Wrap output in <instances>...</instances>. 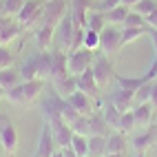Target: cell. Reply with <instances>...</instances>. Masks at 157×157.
<instances>
[{
    "label": "cell",
    "instance_id": "34",
    "mask_svg": "<svg viewBox=\"0 0 157 157\" xmlns=\"http://www.w3.org/2000/svg\"><path fill=\"white\" fill-rule=\"evenodd\" d=\"M151 91H153V82H144V84L135 91V104L151 102Z\"/></svg>",
    "mask_w": 157,
    "mask_h": 157
},
{
    "label": "cell",
    "instance_id": "29",
    "mask_svg": "<svg viewBox=\"0 0 157 157\" xmlns=\"http://www.w3.org/2000/svg\"><path fill=\"white\" fill-rule=\"evenodd\" d=\"M71 148L75 151L78 157H89V135H78V133H73Z\"/></svg>",
    "mask_w": 157,
    "mask_h": 157
},
{
    "label": "cell",
    "instance_id": "8",
    "mask_svg": "<svg viewBox=\"0 0 157 157\" xmlns=\"http://www.w3.org/2000/svg\"><path fill=\"white\" fill-rule=\"evenodd\" d=\"M93 56H95V51H91L86 47H82L78 51H71L69 53V73L71 75H80V73H84L86 69H91Z\"/></svg>",
    "mask_w": 157,
    "mask_h": 157
},
{
    "label": "cell",
    "instance_id": "36",
    "mask_svg": "<svg viewBox=\"0 0 157 157\" xmlns=\"http://www.w3.org/2000/svg\"><path fill=\"white\" fill-rule=\"evenodd\" d=\"M155 9H157V2H155V0H140V2L133 7V11H137V13H142V16L146 18V16H151Z\"/></svg>",
    "mask_w": 157,
    "mask_h": 157
},
{
    "label": "cell",
    "instance_id": "17",
    "mask_svg": "<svg viewBox=\"0 0 157 157\" xmlns=\"http://www.w3.org/2000/svg\"><path fill=\"white\" fill-rule=\"evenodd\" d=\"M69 75V53L67 51H51V80Z\"/></svg>",
    "mask_w": 157,
    "mask_h": 157
},
{
    "label": "cell",
    "instance_id": "12",
    "mask_svg": "<svg viewBox=\"0 0 157 157\" xmlns=\"http://www.w3.org/2000/svg\"><path fill=\"white\" fill-rule=\"evenodd\" d=\"M75 82H78V91L82 93H86L89 98H93L98 102V106H100V86H98V82H95V75H93V69H86L84 73H80V75H75Z\"/></svg>",
    "mask_w": 157,
    "mask_h": 157
},
{
    "label": "cell",
    "instance_id": "44",
    "mask_svg": "<svg viewBox=\"0 0 157 157\" xmlns=\"http://www.w3.org/2000/svg\"><path fill=\"white\" fill-rule=\"evenodd\" d=\"M148 36H151V40H153V44H155V53H157V29L148 27Z\"/></svg>",
    "mask_w": 157,
    "mask_h": 157
},
{
    "label": "cell",
    "instance_id": "26",
    "mask_svg": "<svg viewBox=\"0 0 157 157\" xmlns=\"http://www.w3.org/2000/svg\"><path fill=\"white\" fill-rule=\"evenodd\" d=\"M106 16H104V11H100V9H91L89 16H86V29H93V31H100L106 27Z\"/></svg>",
    "mask_w": 157,
    "mask_h": 157
},
{
    "label": "cell",
    "instance_id": "10",
    "mask_svg": "<svg viewBox=\"0 0 157 157\" xmlns=\"http://www.w3.org/2000/svg\"><path fill=\"white\" fill-rule=\"evenodd\" d=\"M51 131H53V140L58 144V148H67V146H71V140H73V128L71 124H67L62 117L58 120H51Z\"/></svg>",
    "mask_w": 157,
    "mask_h": 157
},
{
    "label": "cell",
    "instance_id": "50",
    "mask_svg": "<svg viewBox=\"0 0 157 157\" xmlns=\"http://www.w3.org/2000/svg\"><path fill=\"white\" fill-rule=\"evenodd\" d=\"M135 157H144V153H135Z\"/></svg>",
    "mask_w": 157,
    "mask_h": 157
},
{
    "label": "cell",
    "instance_id": "4",
    "mask_svg": "<svg viewBox=\"0 0 157 157\" xmlns=\"http://www.w3.org/2000/svg\"><path fill=\"white\" fill-rule=\"evenodd\" d=\"M93 75H95V82H98V86L104 89V86H109L111 84V80H115V69H113V62L106 53H102V51H95V56H93Z\"/></svg>",
    "mask_w": 157,
    "mask_h": 157
},
{
    "label": "cell",
    "instance_id": "42",
    "mask_svg": "<svg viewBox=\"0 0 157 157\" xmlns=\"http://www.w3.org/2000/svg\"><path fill=\"white\" fill-rule=\"evenodd\" d=\"M146 22H148V27H153V29H157V9L151 13V16H146Z\"/></svg>",
    "mask_w": 157,
    "mask_h": 157
},
{
    "label": "cell",
    "instance_id": "27",
    "mask_svg": "<svg viewBox=\"0 0 157 157\" xmlns=\"http://www.w3.org/2000/svg\"><path fill=\"white\" fill-rule=\"evenodd\" d=\"M128 11H131V7H126V5H120V7H115V9H111V11H106L104 16H106V22L109 25H124V20H126V16H128Z\"/></svg>",
    "mask_w": 157,
    "mask_h": 157
},
{
    "label": "cell",
    "instance_id": "3",
    "mask_svg": "<svg viewBox=\"0 0 157 157\" xmlns=\"http://www.w3.org/2000/svg\"><path fill=\"white\" fill-rule=\"evenodd\" d=\"M22 80H51V53L38 51L20 67Z\"/></svg>",
    "mask_w": 157,
    "mask_h": 157
},
{
    "label": "cell",
    "instance_id": "51",
    "mask_svg": "<svg viewBox=\"0 0 157 157\" xmlns=\"http://www.w3.org/2000/svg\"><path fill=\"white\" fill-rule=\"evenodd\" d=\"M33 157H38V153H36V155H33Z\"/></svg>",
    "mask_w": 157,
    "mask_h": 157
},
{
    "label": "cell",
    "instance_id": "41",
    "mask_svg": "<svg viewBox=\"0 0 157 157\" xmlns=\"http://www.w3.org/2000/svg\"><path fill=\"white\" fill-rule=\"evenodd\" d=\"M142 80H144V82H153V80H157V56H155V60H153L151 69L142 75Z\"/></svg>",
    "mask_w": 157,
    "mask_h": 157
},
{
    "label": "cell",
    "instance_id": "14",
    "mask_svg": "<svg viewBox=\"0 0 157 157\" xmlns=\"http://www.w3.org/2000/svg\"><path fill=\"white\" fill-rule=\"evenodd\" d=\"M91 9H95V2H93V0H71L69 13H71L73 22H75L78 27L86 29V16H89Z\"/></svg>",
    "mask_w": 157,
    "mask_h": 157
},
{
    "label": "cell",
    "instance_id": "1",
    "mask_svg": "<svg viewBox=\"0 0 157 157\" xmlns=\"http://www.w3.org/2000/svg\"><path fill=\"white\" fill-rule=\"evenodd\" d=\"M42 113H44V120L47 122L62 117L67 124H73V122L80 117V113L67 102V98L58 95L56 91H51L47 98H42Z\"/></svg>",
    "mask_w": 157,
    "mask_h": 157
},
{
    "label": "cell",
    "instance_id": "7",
    "mask_svg": "<svg viewBox=\"0 0 157 157\" xmlns=\"http://www.w3.org/2000/svg\"><path fill=\"white\" fill-rule=\"evenodd\" d=\"M0 144L7 151V155L18 153V131L13 126V122L2 113H0Z\"/></svg>",
    "mask_w": 157,
    "mask_h": 157
},
{
    "label": "cell",
    "instance_id": "45",
    "mask_svg": "<svg viewBox=\"0 0 157 157\" xmlns=\"http://www.w3.org/2000/svg\"><path fill=\"white\" fill-rule=\"evenodd\" d=\"M62 155H64V157H78V155H75V151H73L71 146H67V148H62Z\"/></svg>",
    "mask_w": 157,
    "mask_h": 157
},
{
    "label": "cell",
    "instance_id": "20",
    "mask_svg": "<svg viewBox=\"0 0 157 157\" xmlns=\"http://www.w3.org/2000/svg\"><path fill=\"white\" fill-rule=\"evenodd\" d=\"M111 126H109V122L104 120V115H102V111H93L91 115H89V133L91 135H111Z\"/></svg>",
    "mask_w": 157,
    "mask_h": 157
},
{
    "label": "cell",
    "instance_id": "5",
    "mask_svg": "<svg viewBox=\"0 0 157 157\" xmlns=\"http://www.w3.org/2000/svg\"><path fill=\"white\" fill-rule=\"evenodd\" d=\"M122 47V27L120 25H106L100 31V51L106 53L109 58L120 53Z\"/></svg>",
    "mask_w": 157,
    "mask_h": 157
},
{
    "label": "cell",
    "instance_id": "21",
    "mask_svg": "<svg viewBox=\"0 0 157 157\" xmlns=\"http://www.w3.org/2000/svg\"><path fill=\"white\" fill-rule=\"evenodd\" d=\"M128 151V137H126V133H122V131H111V135L106 137V153H124L126 155Z\"/></svg>",
    "mask_w": 157,
    "mask_h": 157
},
{
    "label": "cell",
    "instance_id": "11",
    "mask_svg": "<svg viewBox=\"0 0 157 157\" xmlns=\"http://www.w3.org/2000/svg\"><path fill=\"white\" fill-rule=\"evenodd\" d=\"M67 102H69L71 106H73V109H75V111L80 113V115H91L93 111L98 109V102L93 100V98H89L86 93L78 91V89H75V91H73L71 95L67 98Z\"/></svg>",
    "mask_w": 157,
    "mask_h": 157
},
{
    "label": "cell",
    "instance_id": "35",
    "mask_svg": "<svg viewBox=\"0 0 157 157\" xmlns=\"http://www.w3.org/2000/svg\"><path fill=\"white\" fill-rule=\"evenodd\" d=\"M84 47L91 49V51H100V33L93 29H86L84 33Z\"/></svg>",
    "mask_w": 157,
    "mask_h": 157
},
{
    "label": "cell",
    "instance_id": "46",
    "mask_svg": "<svg viewBox=\"0 0 157 157\" xmlns=\"http://www.w3.org/2000/svg\"><path fill=\"white\" fill-rule=\"evenodd\" d=\"M137 2H140V0H122V5H126V7H131V9L137 5Z\"/></svg>",
    "mask_w": 157,
    "mask_h": 157
},
{
    "label": "cell",
    "instance_id": "40",
    "mask_svg": "<svg viewBox=\"0 0 157 157\" xmlns=\"http://www.w3.org/2000/svg\"><path fill=\"white\" fill-rule=\"evenodd\" d=\"M122 5V0H100V2L95 5V9H100V11H111V9H115V7H120Z\"/></svg>",
    "mask_w": 157,
    "mask_h": 157
},
{
    "label": "cell",
    "instance_id": "16",
    "mask_svg": "<svg viewBox=\"0 0 157 157\" xmlns=\"http://www.w3.org/2000/svg\"><path fill=\"white\" fill-rule=\"evenodd\" d=\"M109 102L113 104L117 111H131L133 109V104H135V93L133 91H126V89H120V86H115L111 93H109Z\"/></svg>",
    "mask_w": 157,
    "mask_h": 157
},
{
    "label": "cell",
    "instance_id": "49",
    "mask_svg": "<svg viewBox=\"0 0 157 157\" xmlns=\"http://www.w3.org/2000/svg\"><path fill=\"white\" fill-rule=\"evenodd\" d=\"M2 98H7V91H5L2 86H0V100H2Z\"/></svg>",
    "mask_w": 157,
    "mask_h": 157
},
{
    "label": "cell",
    "instance_id": "22",
    "mask_svg": "<svg viewBox=\"0 0 157 157\" xmlns=\"http://www.w3.org/2000/svg\"><path fill=\"white\" fill-rule=\"evenodd\" d=\"M36 42L40 47V51H49L51 44L56 42V27L51 25H42L36 29Z\"/></svg>",
    "mask_w": 157,
    "mask_h": 157
},
{
    "label": "cell",
    "instance_id": "37",
    "mask_svg": "<svg viewBox=\"0 0 157 157\" xmlns=\"http://www.w3.org/2000/svg\"><path fill=\"white\" fill-rule=\"evenodd\" d=\"M71 128H73V133H78V135H91L89 133V115H80V117L71 124Z\"/></svg>",
    "mask_w": 157,
    "mask_h": 157
},
{
    "label": "cell",
    "instance_id": "28",
    "mask_svg": "<svg viewBox=\"0 0 157 157\" xmlns=\"http://www.w3.org/2000/svg\"><path fill=\"white\" fill-rule=\"evenodd\" d=\"M102 115H104V120L109 122V126L117 131V126H120V117H122V111H117V109H115L113 104L106 100V104L102 106Z\"/></svg>",
    "mask_w": 157,
    "mask_h": 157
},
{
    "label": "cell",
    "instance_id": "13",
    "mask_svg": "<svg viewBox=\"0 0 157 157\" xmlns=\"http://www.w3.org/2000/svg\"><path fill=\"white\" fill-rule=\"evenodd\" d=\"M22 25L13 22L9 16H0V44H9V42H13L16 38H20V33H22Z\"/></svg>",
    "mask_w": 157,
    "mask_h": 157
},
{
    "label": "cell",
    "instance_id": "18",
    "mask_svg": "<svg viewBox=\"0 0 157 157\" xmlns=\"http://www.w3.org/2000/svg\"><path fill=\"white\" fill-rule=\"evenodd\" d=\"M155 142H157V124H151V126H146L144 133L135 135V137L131 140L135 153H146V151H148V146H153Z\"/></svg>",
    "mask_w": 157,
    "mask_h": 157
},
{
    "label": "cell",
    "instance_id": "6",
    "mask_svg": "<svg viewBox=\"0 0 157 157\" xmlns=\"http://www.w3.org/2000/svg\"><path fill=\"white\" fill-rule=\"evenodd\" d=\"M69 13V0H49L44 2L42 9V18H40V27L42 25H51V27H58L60 20Z\"/></svg>",
    "mask_w": 157,
    "mask_h": 157
},
{
    "label": "cell",
    "instance_id": "24",
    "mask_svg": "<svg viewBox=\"0 0 157 157\" xmlns=\"http://www.w3.org/2000/svg\"><path fill=\"white\" fill-rule=\"evenodd\" d=\"M78 89V82H75V75H64V78H56L53 80V91L62 98H69L73 91Z\"/></svg>",
    "mask_w": 157,
    "mask_h": 157
},
{
    "label": "cell",
    "instance_id": "38",
    "mask_svg": "<svg viewBox=\"0 0 157 157\" xmlns=\"http://www.w3.org/2000/svg\"><path fill=\"white\" fill-rule=\"evenodd\" d=\"M13 53L9 51V47H5V44H0V71L2 69H9V67H13Z\"/></svg>",
    "mask_w": 157,
    "mask_h": 157
},
{
    "label": "cell",
    "instance_id": "47",
    "mask_svg": "<svg viewBox=\"0 0 157 157\" xmlns=\"http://www.w3.org/2000/svg\"><path fill=\"white\" fill-rule=\"evenodd\" d=\"M104 157H128V155H124V153H106Z\"/></svg>",
    "mask_w": 157,
    "mask_h": 157
},
{
    "label": "cell",
    "instance_id": "31",
    "mask_svg": "<svg viewBox=\"0 0 157 157\" xmlns=\"http://www.w3.org/2000/svg\"><path fill=\"white\" fill-rule=\"evenodd\" d=\"M115 82H117L120 89H126V91H133V93L144 84L142 78H126V75H115Z\"/></svg>",
    "mask_w": 157,
    "mask_h": 157
},
{
    "label": "cell",
    "instance_id": "9",
    "mask_svg": "<svg viewBox=\"0 0 157 157\" xmlns=\"http://www.w3.org/2000/svg\"><path fill=\"white\" fill-rule=\"evenodd\" d=\"M73 29H75V25H73V18H71V13H67L64 18L60 20V25L56 27V49L67 51V53H69L71 40H73Z\"/></svg>",
    "mask_w": 157,
    "mask_h": 157
},
{
    "label": "cell",
    "instance_id": "15",
    "mask_svg": "<svg viewBox=\"0 0 157 157\" xmlns=\"http://www.w3.org/2000/svg\"><path fill=\"white\" fill-rule=\"evenodd\" d=\"M58 148V144L53 140V131H51V124L44 122L42 124V131H40V140H38V157H51L53 155V151Z\"/></svg>",
    "mask_w": 157,
    "mask_h": 157
},
{
    "label": "cell",
    "instance_id": "25",
    "mask_svg": "<svg viewBox=\"0 0 157 157\" xmlns=\"http://www.w3.org/2000/svg\"><path fill=\"white\" fill-rule=\"evenodd\" d=\"M106 155V135H89V157Z\"/></svg>",
    "mask_w": 157,
    "mask_h": 157
},
{
    "label": "cell",
    "instance_id": "23",
    "mask_svg": "<svg viewBox=\"0 0 157 157\" xmlns=\"http://www.w3.org/2000/svg\"><path fill=\"white\" fill-rule=\"evenodd\" d=\"M20 82H25V80H22V73H20V69L9 67V69H2V71H0V86H2L5 91L18 86Z\"/></svg>",
    "mask_w": 157,
    "mask_h": 157
},
{
    "label": "cell",
    "instance_id": "39",
    "mask_svg": "<svg viewBox=\"0 0 157 157\" xmlns=\"http://www.w3.org/2000/svg\"><path fill=\"white\" fill-rule=\"evenodd\" d=\"M25 2L27 0H5V16H13L16 18V13L25 7Z\"/></svg>",
    "mask_w": 157,
    "mask_h": 157
},
{
    "label": "cell",
    "instance_id": "33",
    "mask_svg": "<svg viewBox=\"0 0 157 157\" xmlns=\"http://www.w3.org/2000/svg\"><path fill=\"white\" fill-rule=\"evenodd\" d=\"M122 27H140V29H148V22H146V18H144L142 13H137V11H133V9H131Z\"/></svg>",
    "mask_w": 157,
    "mask_h": 157
},
{
    "label": "cell",
    "instance_id": "48",
    "mask_svg": "<svg viewBox=\"0 0 157 157\" xmlns=\"http://www.w3.org/2000/svg\"><path fill=\"white\" fill-rule=\"evenodd\" d=\"M51 157H64V155H62V148H60V151L56 148V151H53V155H51Z\"/></svg>",
    "mask_w": 157,
    "mask_h": 157
},
{
    "label": "cell",
    "instance_id": "32",
    "mask_svg": "<svg viewBox=\"0 0 157 157\" xmlns=\"http://www.w3.org/2000/svg\"><path fill=\"white\" fill-rule=\"evenodd\" d=\"M135 126H137V122H135L133 109H131V111H124L122 117H120V126H117V131H122V133H131Z\"/></svg>",
    "mask_w": 157,
    "mask_h": 157
},
{
    "label": "cell",
    "instance_id": "19",
    "mask_svg": "<svg viewBox=\"0 0 157 157\" xmlns=\"http://www.w3.org/2000/svg\"><path fill=\"white\" fill-rule=\"evenodd\" d=\"M133 115H135V122L137 126L146 128L153 124V115H155V106L151 102H142V104H135L133 106Z\"/></svg>",
    "mask_w": 157,
    "mask_h": 157
},
{
    "label": "cell",
    "instance_id": "2",
    "mask_svg": "<svg viewBox=\"0 0 157 157\" xmlns=\"http://www.w3.org/2000/svg\"><path fill=\"white\" fill-rule=\"evenodd\" d=\"M44 80H25L20 82L18 86L7 91V100L11 104H18V106H31L44 91Z\"/></svg>",
    "mask_w": 157,
    "mask_h": 157
},
{
    "label": "cell",
    "instance_id": "43",
    "mask_svg": "<svg viewBox=\"0 0 157 157\" xmlns=\"http://www.w3.org/2000/svg\"><path fill=\"white\" fill-rule=\"evenodd\" d=\"M151 104L157 109V80H153V91H151Z\"/></svg>",
    "mask_w": 157,
    "mask_h": 157
},
{
    "label": "cell",
    "instance_id": "30",
    "mask_svg": "<svg viewBox=\"0 0 157 157\" xmlns=\"http://www.w3.org/2000/svg\"><path fill=\"white\" fill-rule=\"evenodd\" d=\"M144 33H148V29H140V27H122V47H126V44L135 42V40L142 38Z\"/></svg>",
    "mask_w": 157,
    "mask_h": 157
}]
</instances>
